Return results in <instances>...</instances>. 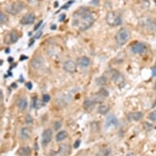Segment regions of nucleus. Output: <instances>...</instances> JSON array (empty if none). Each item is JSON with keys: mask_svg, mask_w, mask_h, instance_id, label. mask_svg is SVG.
Listing matches in <instances>:
<instances>
[{"mask_svg": "<svg viewBox=\"0 0 156 156\" xmlns=\"http://www.w3.org/2000/svg\"><path fill=\"white\" fill-rule=\"evenodd\" d=\"M95 22V17L87 8H80L73 14L72 25L80 31H85L91 28Z\"/></svg>", "mask_w": 156, "mask_h": 156, "instance_id": "1", "label": "nucleus"}, {"mask_svg": "<svg viewBox=\"0 0 156 156\" xmlns=\"http://www.w3.org/2000/svg\"><path fill=\"white\" fill-rule=\"evenodd\" d=\"M130 36H131V34L128 29L126 28H121L115 35V41L118 45L123 46L125 43H127L130 38Z\"/></svg>", "mask_w": 156, "mask_h": 156, "instance_id": "2", "label": "nucleus"}, {"mask_svg": "<svg viewBox=\"0 0 156 156\" xmlns=\"http://www.w3.org/2000/svg\"><path fill=\"white\" fill-rule=\"evenodd\" d=\"M106 21L111 26H118L122 23V18L120 15L115 12H109L106 17Z\"/></svg>", "mask_w": 156, "mask_h": 156, "instance_id": "3", "label": "nucleus"}, {"mask_svg": "<svg viewBox=\"0 0 156 156\" xmlns=\"http://www.w3.org/2000/svg\"><path fill=\"white\" fill-rule=\"evenodd\" d=\"M25 8V5L23 3H21L20 1H17L14 2L13 3H11L6 8V11L7 13L12 15H17L23 11V9Z\"/></svg>", "mask_w": 156, "mask_h": 156, "instance_id": "4", "label": "nucleus"}, {"mask_svg": "<svg viewBox=\"0 0 156 156\" xmlns=\"http://www.w3.org/2000/svg\"><path fill=\"white\" fill-rule=\"evenodd\" d=\"M52 139V130L47 128L42 133V145L43 146H47Z\"/></svg>", "mask_w": 156, "mask_h": 156, "instance_id": "5", "label": "nucleus"}, {"mask_svg": "<svg viewBox=\"0 0 156 156\" xmlns=\"http://www.w3.org/2000/svg\"><path fill=\"white\" fill-rule=\"evenodd\" d=\"M109 96V92L105 88L100 89L99 92L92 97V99L94 100L96 103H101Z\"/></svg>", "mask_w": 156, "mask_h": 156, "instance_id": "6", "label": "nucleus"}, {"mask_svg": "<svg viewBox=\"0 0 156 156\" xmlns=\"http://www.w3.org/2000/svg\"><path fill=\"white\" fill-rule=\"evenodd\" d=\"M131 51L134 54H142L146 51V46L142 43H136L134 45L132 46Z\"/></svg>", "mask_w": 156, "mask_h": 156, "instance_id": "7", "label": "nucleus"}, {"mask_svg": "<svg viewBox=\"0 0 156 156\" xmlns=\"http://www.w3.org/2000/svg\"><path fill=\"white\" fill-rule=\"evenodd\" d=\"M35 21V16L32 13H29L23 16L21 19V24L24 25H32Z\"/></svg>", "mask_w": 156, "mask_h": 156, "instance_id": "8", "label": "nucleus"}, {"mask_svg": "<svg viewBox=\"0 0 156 156\" xmlns=\"http://www.w3.org/2000/svg\"><path fill=\"white\" fill-rule=\"evenodd\" d=\"M63 69L68 73H74L77 70V64L74 61H67L64 63Z\"/></svg>", "mask_w": 156, "mask_h": 156, "instance_id": "9", "label": "nucleus"}, {"mask_svg": "<svg viewBox=\"0 0 156 156\" xmlns=\"http://www.w3.org/2000/svg\"><path fill=\"white\" fill-rule=\"evenodd\" d=\"M43 64H44V61L41 56H38L36 57H34L31 62V66L34 70H39L40 68L43 67Z\"/></svg>", "mask_w": 156, "mask_h": 156, "instance_id": "10", "label": "nucleus"}, {"mask_svg": "<svg viewBox=\"0 0 156 156\" xmlns=\"http://www.w3.org/2000/svg\"><path fill=\"white\" fill-rule=\"evenodd\" d=\"M118 123H119V122H118V119H116V117H115L114 115H111L107 118L105 127H106V128L111 127H112V126L117 127V126H118Z\"/></svg>", "mask_w": 156, "mask_h": 156, "instance_id": "11", "label": "nucleus"}, {"mask_svg": "<svg viewBox=\"0 0 156 156\" xmlns=\"http://www.w3.org/2000/svg\"><path fill=\"white\" fill-rule=\"evenodd\" d=\"M112 79L114 80V82H115V84H117V85H122L123 84V83H124V78H123V76L122 74L119 73V71H115L114 72V74L112 75Z\"/></svg>", "mask_w": 156, "mask_h": 156, "instance_id": "12", "label": "nucleus"}, {"mask_svg": "<svg viewBox=\"0 0 156 156\" xmlns=\"http://www.w3.org/2000/svg\"><path fill=\"white\" fill-rule=\"evenodd\" d=\"M143 118V114L141 111H136V112H131L129 114H127V119L129 120L132 121H140L141 119Z\"/></svg>", "mask_w": 156, "mask_h": 156, "instance_id": "13", "label": "nucleus"}, {"mask_svg": "<svg viewBox=\"0 0 156 156\" xmlns=\"http://www.w3.org/2000/svg\"><path fill=\"white\" fill-rule=\"evenodd\" d=\"M77 64L81 68H87L90 65V59L87 57H80L77 60Z\"/></svg>", "mask_w": 156, "mask_h": 156, "instance_id": "14", "label": "nucleus"}, {"mask_svg": "<svg viewBox=\"0 0 156 156\" xmlns=\"http://www.w3.org/2000/svg\"><path fill=\"white\" fill-rule=\"evenodd\" d=\"M70 152V146L66 144L62 145L59 148V154L62 156H66L69 154Z\"/></svg>", "mask_w": 156, "mask_h": 156, "instance_id": "15", "label": "nucleus"}, {"mask_svg": "<svg viewBox=\"0 0 156 156\" xmlns=\"http://www.w3.org/2000/svg\"><path fill=\"white\" fill-rule=\"evenodd\" d=\"M28 106V101H27V99L25 97H21L19 99V101H18V107L19 109L21 111H25V109Z\"/></svg>", "mask_w": 156, "mask_h": 156, "instance_id": "16", "label": "nucleus"}, {"mask_svg": "<svg viewBox=\"0 0 156 156\" xmlns=\"http://www.w3.org/2000/svg\"><path fill=\"white\" fill-rule=\"evenodd\" d=\"M31 134V132L29 130L28 127H23L21 131V136L22 139L27 140L29 139V136Z\"/></svg>", "mask_w": 156, "mask_h": 156, "instance_id": "17", "label": "nucleus"}, {"mask_svg": "<svg viewBox=\"0 0 156 156\" xmlns=\"http://www.w3.org/2000/svg\"><path fill=\"white\" fill-rule=\"evenodd\" d=\"M31 153L30 148L25 146V147H21L18 150V154L20 156H29Z\"/></svg>", "mask_w": 156, "mask_h": 156, "instance_id": "18", "label": "nucleus"}, {"mask_svg": "<svg viewBox=\"0 0 156 156\" xmlns=\"http://www.w3.org/2000/svg\"><path fill=\"white\" fill-rule=\"evenodd\" d=\"M110 111V106L106 104H102L98 107V113L101 115H106Z\"/></svg>", "mask_w": 156, "mask_h": 156, "instance_id": "19", "label": "nucleus"}, {"mask_svg": "<svg viewBox=\"0 0 156 156\" xmlns=\"http://www.w3.org/2000/svg\"><path fill=\"white\" fill-rule=\"evenodd\" d=\"M95 104H96V102L94 101V100L92 99V97H90V98H87L84 101L83 106L85 107V109H92V107L94 106Z\"/></svg>", "mask_w": 156, "mask_h": 156, "instance_id": "20", "label": "nucleus"}, {"mask_svg": "<svg viewBox=\"0 0 156 156\" xmlns=\"http://www.w3.org/2000/svg\"><path fill=\"white\" fill-rule=\"evenodd\" d=\"M68 136V133L66 131H60L56 136V141H62Z\"/></svg>", "mask_w": 156, "mask_h": 156, "instance_id": "21", "label": "nucleus"}, {"mask_svg": "<svg viewBox=\"0 0 156 156\" xmlns=\"http://www.w3.org/2000/svg\"><path fill=\"white\" fill-rule=\"evenodd\" d=\"M146 26L150 30H154L156 29V21L154 19H147L146 21Z\"/></svg>", "mask_w": 156, "mask_h": 156, "instance_id": "22", "label": "nucleus"}, {"mask_svg": "<svg viewBox=\"0 0 156 156\" xmlns=\"http://www.w3.org/2000/svg\"><path fill=\"white\" fill-rule=\"evenodd\" d=\"M9 39H10V43H15L18 41V38H19V36L17 34V32L15 31H13L8 34Z\"/></svg>", "mask_w": 156, "mask_h": 156, "instance_id": "23", "label": "nucleus"}, {"mask_svg": "<svg viewBox=\"0 0 156 156\" xmlns=\"http://www.w3.org/2000/svg\"><path fill=\"white\" fill-rule=\"evenodd\" d=\"M111 154V149H108V148H105L102 150H100L96 156H109V155Z\"/></svg>", "mask_w": 156, "mask_h": 156, "instance_id": "24", "label": "nucleus"}, {"mask_svg": "<svg viewBox=\"0 0 156 156\" xmlns=\"http://www.w3.org/2000/svg\"><path fill=\"white\" fill-rule=\"evenodd\" d=\"M8 21V17L3 13H0V23L1 25H5Z\"/></svg>", "mask_w": 156, "mask_h": 156, "instance_id": "25", "label": "nucleus"}, {"mask_svg": "<svg viewBox=\"0 0 156 156\" xmlns=\"http://www.w3.org/2000/svg\"><path fill=\"white\" fill-rule=\"evenodd\" d=\"M97 83L100 85V86H102V85H105L106 83V78L104 76H101V77H99L98 78H97Z\"/></svg>", "mask_w": 156, "mask_h": 156, "instance_id": "26", "label": "nucleus"}, {"mask_svg": "<svg viewBox=\"0 0 156 156\" xmlns=\"http://www.w3.org/2000/svg\"><path fill=\"white\" fill-rule=\"evenodd\" d=\"M148 119L151 120L152 122L156 123V111H154L150 112L149 115H148Z\"/></svg>", "mask_w": 156, "mask_h": 156, "instance_id": "27", "label": "nucleus"}, {"mask_svg": "<svg viewBox=\"0 0 156 156\" xmlns=\"http://www.w3.org/2000/svg\"><path fill=\"white\" fill-rule=\"evenodd\" d=\"M62 122L57 121V122H55V123H54V129H55L56 131H57V130H59V129L62 127Z\"/></svg>", "mask_w": 156, "mask_h": 156, "instance_id": "28", "label": "nucleus"}, {"mask_svg": "<svg viewBox=\"0 0 156 156\" xmlns=\"http://www.w3.org/2000/svg\"><path fill=\"white\" fill-rule=\"evenodd\" d=\"M144 127L146 131H151L152 128H153V126H152L150 123H144Z\"/></svg>", "mask_w": 156, "mask_h": 156, "instance_id": "29", "label": "nucleus"}, {"mask_svg": "<svg viewBox=\"0 0 156 156\" xmlns=\"http://www.w3.org/2000/svg\"><path fill=\"white\" fill-rule=\"evenodd\" d=\"M25 123H27V124H30V123H33V119H32L31 115H28L26 116V118H25Z\"/></svg>", "mask_w": 156, "mask_h": 156, "instance_id": "30", "label": "nucleus"}, {"mask_svg": "<svg viewBox=\"0 0 156 156\" xmlns=\"http://www.w3.org/2000/svg\"><path fill=\"white\" fill-rule=\"evenodd\" d=\"M50 98H51V97H50V96L48 94H44L43 96V101L45 103L48 102L50 101Z\"/></svg>", "mask_w": 156, "mask_h": 156, "instance_id": "31", "label": "nucleus"}, {"mask_svg": "<svg viewBox=\"0 0 156 156\" xmlns=\"http://www.w3.org/2000/svg\"><path fill=\"white\" fill-rule=\"evenodd\" d=\"M74 0H71V1H70V2H68L66 5H63V6H62V9H67L68 8H69V6H70V5H71L72 3H74Z\"/></svg>", "mask_w": 156, "mask_h": 156, "instance_id": "32", "label": "nucleus"}, {"mask_svg": "<svg viewBox=\"0 0 156 156\" xmlns=\"http://www.w3.org/2000/svg\"><path fill=\"white\" fill-rule=\"evenodd\" d=\"M80 143H81V141L80 140H77L75 142H74V149H77V148L79 147V146H80Z\"/></svg>", "mask_w": 156, "mask_h": 156, "instance_id": "33", "label": "nucleus"}, {"mask_svg": "<svg viewBox=\"0 0 156 156\" xmlns=\"http://www.w3.org/2000/svg\"><path fill=\"white\" fill-rule=\"evenodd\" d=\"M25 86H26V87H27L29 90H31V89H32V83H25Z\"/></svg>", "mask_w": 156, "mask_h": 156, "instance_id": "34", "label": "nucleus"}, {"mask_svg": "<svg viewBox=\"0 0 156 156\" xmlns=\"http://www.w3.org/2000/svg\"><path fill=\"white\" fill-rule=\"evenodd\" d=\"M152 76L153 77H156V66L152 68Z\"/></svg>", "mask_w": 156, "mask_h": 156, "instance_id": "35", "label": "nucleus"}, {"mask_svg": "<svg viewBox=\"0 0 156 156\" xmlns=\"http://www.w3.org/2000/svg\"><path fill=\"white\" fill-rule=\"evenodd\" d=\"M42 23H43V21H39V23H38V25H36V26H35V27H34V30H37V29H38V28H39V27H40V25H42Z\"/></svg>", "mask_w": 156, "mask_h": 156, "instance_id": "36", "label": "nucleus"}, {"mask_svg": "<svg viewBox=\"0 0 156 156\" xmlns=\"http://www.w3.org/2000/svg\"><path fill=\"white\" fill-rule=\"evenodd\" d=\"M65 18H66V15H65V14H62V16H61V17H60V21H64Z\"/></svg>", "mask_w": 156, "mask_h": 156, "instance_id": "37", "label": "nucleus"}, {"mask_svg": "<svg viewBox=\"0 0 156 156\" xmlns=\"http://www.w3.org/2000/svg\"><path fill=\"white\" fill-rule=\"evenodd\" d=\"M55 26H56V25H52V27L51 29H56V27H55Z\"/></svg>", "mask_w": 156, "mask_h": 156, "instance_id": "38", "label": "nucleus"}, {"mask_svg": "<svg viewBox=\"0 0 156 156\" xmlns=\"http://www.w3.org/2000/svg\"><path fill=\"white\" fill-rule=\"evenodd\" d=\"M6 52H7V53H8V52H9L8 48V49H6Z\"/></svg>", "mask_w": 156, "mask_h": 156, "instance_id": "39", "label": "nucleus"}, {"mask_svg": "<svg viewBox=\"0 0 156 156\" xmlns=\"http://www.w3.org/2000/svg\"><path fill=\"white\" fill-rule=\"evenodd\" d=\"M155 91H156V82H155Z\"/></svg>", "mask_w": 156, "mask_h": 156, "instance_id": "40", "label": "nucleus"}, {"mask_svg": "<svg viewBox=\"0 0 156 156\" xmlns=\"http://www.w3.org/2000/svg\"><path fill=\"white\" fill-rule=\"evenodd\" d=\"M155 3H156V0H155Z\"/></svg>", "mask_w": 156, "mask_h": 156, "instance_id": "41", "label": "nucleus"}]
</instances>
